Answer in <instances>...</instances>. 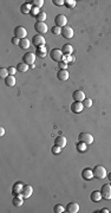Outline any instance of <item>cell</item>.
<instances>
[{
  "label": "cell",
  "mask_w": 111,
  "mask_h": 213,
  "mask_svg": "<svg viewBox=\"0 0 111 213\" xmlns=\"http://www.w3.org/2000/svg\"><path fill=\"white\" fill-rule=\"evenodd\" d=\"M92 172H93V176L97 178V179H99V180H103L104 178H106V175H108L106 174V169L103 166H100V165H97V166L93 167Z\"/></svg>",
  "instance_id": "obj_1"
},
{
  "label": "cell",
  "mask_w": 111,
  "mask_h": 213,
  "mask_svg": "<svg viewBox=\"0 0 111 213\" xmlns=\"http://www.w3.org/2000/svg\"><path fill=\"white\" fill-rule=\"evenodd\" d=\"M63 52H62V50H59V49H53V50H51V52H50V57H51V59L52 60H55V62H60V60H63Z\"/></svg>",
  "instance_id": "obj_2"
},
{
  "label": "cell",
  "mask_w": 111,
  "mask_h": 213,
  "mask_svg": "<svg viewBox=\"0 0 111 213\" xmlns=\"http://www.w3.org/2000/svg\"><path fill=\"white\" fill-rule=\"evenodd\" d=\"M100 193H102V198H104L106 200L111 199V184H105L102 186Z\"/></svg>",
  "instance_id": "obj_3"
},
{
  "label": "cell",
  "mask_w": 111,
  "mask_h": 213,
  "mask_svg": "<svg viewBox=\"0 0 111 213\" xmlns=\"http://www.w3.org/2000/svg\"><path fill=\"white\" fill-rule=\"evenodd\" d=\"M78 140L80 142H84L86 145H92L93 142V136L90 134V133H82V134L78 135Z\"/></svg>",
  "instance_id": "obj_4"
},
{
  "label": "cell",
  "mask_w": 111,
  "mask_h": 213,
  "mask_svg": "<svg viewBox=\"0 0 111 213\" xmlns=\"http://www.w3.org/2000/svg\"><path fill=\"white\" fill-rule=\"evenodd\" d=\"M26 36H27V30L23 27V26H17L14 29V37L19 39H24V38H26Z\"/></svg>",
  "instance_id": "obj_5"
},
{
  "label": "cell",
  "mask_w": 111,
  "mask_h": 213,
  "mask_svg": "<svg viewBox=\"0 0 111 213\" xmlns=\"http://www.w3.org/2000/svg\"><path fill=\"white\" fill-rule=\"evenodd\" d=\"M55 24H56V26H59V27L63 29L64 26H66V24H67V18L64 14H58L55 18Z\"/></svg>",
  "instance_id": "obj_6"
},
{
  "label": "cell",
  "mask_w": 111,
  "mask_h": 213,
  "mask_svg": "<svg viewBox=\"0 0 111 213\" xmlns=\"http://www.w3.org/2000/svg\"><path fill=\"white\" fill-rule=\"evenodd\" d=\"M45 38L43 37L41 34H36V36H33V38H32V43H33V45L39 48V46H44L45 45Z\"/></svg>",
  "instance_id": "obj_7"
},
{
  "label": "cell",
  "mask_w": 111,
  "mask_h": 213,
  "mask_svg": "<svg viewBox=\"0 0 111 213\" xmlns=\"http://www.w3.org/2000/svg\"><path fill=\"white\" fill-rule=\"evenodd\" d=\"M23 62L26 63L27 65H33V63L36 62V55L32 52H26L23 57Z\"/></svg>",
  "instance_id": "obj_8"
},
{
  "label": "cell",
  "mask_w": 111,
  "mask_h": 213,
  "mask_svg": "<svg viewBox=\"0 0 111 213\" xmlns=\"http://www.w3.org/2000/svg\"><path fill=\"white\" fill-rule=\"evenodd\" d=\"M32 192H33V188L31 187L30 185H24V187H23V190H21L20 195H21L24 199H29L31 195H32Z\"/></svg>",
  "instance_id": "obj_9"
},
{
  "label": "cell",
  "mask_w": 111,
  "mask_h": 213,
  "mask_svg": "<svg viewBox=\"0 0 111 213\" xmlns=\"http://www.w3.org/2000/svg\"><path fill=\"white\" fill-rule=\"evenodd\" d=\"M62 36L64 38H66V39H70V38H72L73 37V29L72 27H70V26H64V27L62 29Z\"/></svg>",
  "instance_id": "obj_10"
},
{
  "label": "cell",
  "mask_w": 111,
  "mask_h": 213,
  "mask_svg": "<svg viewBox=\"0 0 111 213\" xmlns=\"http://www.w3.org/2000/svg\"><path fill=\"white\" fill-rule=\"evenodd\" d=\"M65 211L69 212V213H77V212L79 211V205L77 202H74V201L69 202L66 205V207H65Z\"/></svg>",
  "instance_id": "obj_11"
},
{
  "label": "cell",
  "mask_w": 111,
  "mask_h": 213,
  "mask_svg": "<svg viewBox=\"0 0 111 213\" xmlns=\"http://www.w3.org/2000/svg\"><path fill=\"white\" fill-rule=\"evenodd\" d=\"M35 30L39 33V34H44V33H46L47 32V25L45 24V23H36V25H35Z\"/></svg>",
  "instance_id": "obj_12"
},
{
  "label": "cell",
  "mask_w": 111,
  "mask_h": 213,
  "mask_svg": "<svg viewBox=\"0 0 111 213\" xmlns=\"http://www.w3.org/2000/svg\"><path fill=\"white\" fill-rule=\"evenodd\" d=\"M72 97L77 102H83L85 100V94L83 92V90H76V91H73Z\"/></svg>",
  "instance_id": "obj_13"
},
{
  "label": "cell",
  "mask_w": 111,
  "mask_h": 213,
  "mask_svg": "<svg viewBox=\"0 0 111 213\" xmlns=\"http://www.w3.org/2000/svg\"><path fill=\"white\" fill-rule=\"evenodd\" d=\"M83 108H84L83 102H77V101H74V102L71 104V110H72L73 113H76V114L80 113V111L83 110Z\"/></svg>",
  "instance_id": "obj_14"
},
{
  "label": "cell",
  "mask_w": 111,
  "mask_h": 213,
  "mask_svg": "<svg viewBox=\"0 0 111 213\" xmlns=\"http://www.w3.org/2000/svg\"><path fill=\"white\" fill-rule=\"evenodd\" d=\"M82 176H83V179H85V180H91L92 178H95V176H93V172H92L91 168H85V169H83Z\"/></svg>",
  "instance_id": "obj_15"
},
{
  "label": "cell",
  "mask_w": 111,
  "mask_h": 213,
  "mask_svg": "<svg viewBox=\"0 0 111 213\" xmlns=\"http://www.w3.org/2000/svg\"><path fill=\"white\" fill-rule=\"evenodd\" d=\"M55 146H58V147H60V148H63V147H65L66 146V137L65 136H57L56 137V140H55Z\"/></svg>",
  "instance_id": "obj_16"
},
{
  "label": "cell",
  "mask_w": 111,
  "mask_h": 213,
  "mask_svg": "<svg viewBox=\"0 0 111 213\" xmlns=\"http://www.w3.org/2000/svg\"><path fill=\"white\" fill-rule=\"evenodd\" d=\"M57 78L59 81H66L69 78V71L67 70H59L57 72Z\"/></svg>",
  "instance_id": "obj_17"
},
{
  "label": "cell",
  "mask_w": 111,
  "mask_h": 213,
  "mask_svg": "<svg viewBox=\"0 0 111 213\" xmlns=\"http://www.w3.org/2000/svg\"><path fill=\"white\" fill-rule=\"evenodd\" d=\"M23 187H24V185H23L21 182H17V184H14V185H13V188H12V193H13V195H19V194L21 193Z\"/></svg>",
  "instance_id": "obj_18"
},
{
  "label": "cell",
  "mask_w": 111,
  "mask_h": 213,
  "mask_svg": "<svg viewBox=\"0 0 111 213\" xmlns=\"http://www.w3.org/2000/svg\"><path fill=\"white\" fill-rule=\"evenodd\" d=\"M72 51H73V48H72V45H70V44H64L63 48H62V52H63L64 56L71 55Z\"/></svg>",
  "instance_id": "obj_19"
},
{
  "label": "cell",
  "mask_w": 111,
  "mask_h": 213,
  "mask_svg": "<svg viewBox=\"0 0 111 213\" xmlns=\"http://www.w3.org/2000/svg\"><path fill=\"white\" fill-rule=\"evenodd\" d=\"M5 84L8 86V88H12L15 85V77L12 76V75H8L6 78H5Z\"/></svg>",
  "instance_id": "obj_20"
},
{
  "label": "cell",
  "mask_w": 111,
  "mask_h": 213,
  "mask_svg": "<svg viewBox=\"0 0 111 213\" xmlns=\"http://www.w3.org/2000/svg\"><path fill=\"white\" fill-rule=\"evenodd\" d=\"M46 53H47V51H46V48L45 46H39L36 50V56L39 57V58H44L46 56Z\"/></svg>",
  "instance_id": "obj_21"
},
{
  "label": "cell",
  "mask_w": 111,
  "mask_h": 213,
  "mask_svg": "<svg viewBox=\"0 0 111 213\" xmlns=\"http://www.w3.org/2000/svg\"><path fill=\"white\" fill-rule=\"evenodd\" d=\"M90 199H91L92 201H95V202L100 201V199H102V193H100V191H93V192L91 193V195H90Z\"/></svg>",
  "instance_id": "obj_22"
},
{
  "label": "cell",
  "mask_w": 111,
  "mask_h": 213,
  "mask_svg": "<svg viewBox=\"0 0 111 213\" xmlns=\"http://www.w3.org/2000/svg\"><path fill=\"white\" fill-rule=\"evenodd\" d=\"M31 8H32V6L30 5V3H25V4H23V5L20 6V12H21L23 14L30 13V12H31Z\"/></svg>",
  "instance_id": "obj_23"
},
{
  "label": "cell",
  "mask_w": 111,
  "mask_h": 213,
  "mask_svg": "<svg viewBox=\"0 0 111 213\" xmlns=\"http://www.w3.org/2000/svg\"><path fill=\"white\" fill-rule=\"evenodd\" d=\"M31 45V43L27 38H24V39H20V43H19V46L23 49V50H27Z\"/></svg>",
  "instance_id": "obj_24"
},
{
  "label": "cell",
  "mask_w": 111,
  "mask_h": 213,
  "mask_svg": "<svg viewBox=\"0 0 111 213\" xmlns=\"http://www.w3.org/2000/svg\"><path fill=\"white\" fill-rule=\"evenodd\" d=\"M23 199H24L23 197H19V195H14L13 201H12V202H13V205H14L15 207H20V206L23 205V202H24Z\"/></svg>",
  "instance_id": "obj_25"
},
{
  "label": "cell",
  "mask_w": 111,
  "mask_h": 213,
  "mask_svg": "<svg viewBox=\"0 0 111 213\" xmlns=\"http://www.w3.org/2000/svg\"><path fill=\"white\" fill-rule=\"evenodd\" d=\"M29 66L30 65H27L26 63H24V62H23V63H19L18 65H17V70L20 71V72H26V71L29 70Z\"/></svg>",
  "instance_id": "obj_26"
},
{
  "label": "cell",
  "mask_w": 111,
  "mask_h": 213,
  "mask_svg": "<svg viewBox=\"0 0 111 213\" xmlns=\"http://www.w3.org/2000/svg\"><path fill=\"white\" fill-rule=\"evenodd\" d=\"M86 143H84V142H78V143H77V150H78L79 153H83V152H85V150H86Z\"/></svg>",
  "instance_id": "obj_27"
},
{
  "label": "cell",
  "mask_w": 111,
  "mask_h": 213,
  "mask_svg": "<svg viewBox=\"0 0 111 213\" xmlns=\"http://www.w3.org/2000/svg\"><path fill=\"white\" fill-rule=\"evenodd\" d=\"M30 5L32 7L39 8V7H41L43 5H44V1H43V0H32V1H30Z\"/></svg>",
  "instance_id": "obj_28"
},
{
  "label": "cell",
  "mask_w": 111,
  "mask_h": 213,
  "mask_svg": "<svg viewBox=\"0 0 111 213\" xmlns=\"http://www.w3.org/2000/svg\"><path fill=\"white\" fill-rule=\"evenodd\" d=\"M36 18H37V21H39V23H44V21L46 20V13H45V12H40Z\"/></svg>",
  "instance_id": "obj_29"
},
{
  "label": "cell",
  "mask_w": 111,
  "mask_h": 213,
  "mask_svg": "<svg viewBox=\"0 0 111 213\" xmlns=\"http://www.w3.org/2000/svg\"><path fill=\"white\" fill-rule=\"evenodd\" d=\"M51 32H52V34H55V36H59V34H62V27H59V26H53Z\"/></svg>",
  "instance_id": "obj_30"
},
{
  "label": "cell",
  "mask_w": 111,
  "mask_h": 213,
  "mask_svg": "<svg viewBox=\"0 0 111 213\" xmlns=\"http://www.w3.org/2000/svg\"><path fill=\"white\" fill-rule=\"evenodd\" d=\"M83 105L85 107V108H90V107H92V100L85 97V100L83 101Z\"/></svg>",
  "instance_id": "obj_31"
},
{
  "label": "cell",
  "mask_w": 111,
  "mask_h": 213,
  "mask_svg": "<svg viewBox=\"0 0 111 213\" xmlns=\"http://www.w3.org/2000/svg\"><path fill=\"white\" fill-rule=\"evenodd\" d=\"M64 206H62V205H55V207H53V212L55 213H62V212H64Z\"/></svg>",
  "instance_id": "obj_32"
},
{
  "label": "cell",
  "mask_w": 111,
  "mask_h": 213,
  "mask_svg": "<svg viewBox=\"0 0 111 213\" xmlns=\"http://www.w3.org/2000/svg\"><path fill=\"white\" fill-rule=\"evenodd\" d=\"M65 6L67 8H73L76 6V1L74 0H65Z\"/></svg>",
  "instance_id": "obj_33"
},
{
  "label": "cell",
  "mask_w": 111,
  "mask_h": 213,
  "mask_svg": "<svg viewBox=\"0 0 111 213\" xmlns=\"http://www.w3.org/2000/svg\"><path fill=\"white\" fill-rule=\"evenodd\" d=\"M58 68H59V70H66L67 69V63L65 60H60L58 63Z\"/></svg>",
  "instance_id": "obj_34"
},
{
  "label": "cell",
  "mask_w": 111,
  "mask_h": 213,
  "mask_svg": "<svg viewBox=\"0 0 111 213\" xmlns=\"http://www.w3.org/2000/svg\"><path fill=\"white\" fill-rule=\"evenodd\" d=\"M7 76H8V70L5 69V68L0 69V77H1V78H6Z\"/></svg>",
  "instance_id": "obj_35"
},
{
  "label": "cell",
  "mask_w": 111,
  "mask_h": 213,
  "mask_svg": "<svg viewBox=\"0 0 111 213\" xmlns=\"http://www.w3.org/2000/svg\"><path fill=\"white\" fill-rule=\"evenodd\" d=\"M39 13H40L39 8H37V7H32V8H31V12H30V14H31L32 17H37Z\"/></svg>",
  "instance_id": "obj_36"
},
{
  "label": "cell",
  "mask_w": 111,
  "mask_h": 213,
  "mask_svg": "<svg viewBox=\"0 0 111 213\" xmlns=\"http://www.w3.org/2000/svg\"><path fill=\"white\" fill-rule=\"evenodd\" d=\"M60 147H58V146H53L52 147V149H51V150H52V153L53 154H59V153H60Z\"/></svg>",
  "instance_id": "obj_37"
},
{
  "label": "cell",
  "mask_w": 111,
  "mask_h": 213,
  "mask_svg": "<svg viewBox=\"0 0 111 213\" xmlns=\"http://www.w3.org/2000/svg\"><path fill=\"white\" fill-rule=\"evenodd\" d=\"M64 59H65L66 63H67V62H74V60H76V58L72 57L71 55H69V56H64ZM64 59H63V60H64Z\"/></svg>",
  "instance_id": "obj_38"
},
{
  "label": "cell",
  "mask_w": 111,
  "mask_h": 213,
  "mask_svg": "<svg viewBox=\"0 0 111 213\" xmlns=\"http://www.w3.org/2000/svg\"><path fill=\"white\" fill-rule=\"evenodd\" d=\"M55 5H57V6H63V5H65V1L64 0H53L52 1Z\"/></svg>",
  "instance_id": "obj_39"
},
{
  "label": "cell",
  "mask_w": 111,
  "mask_h": 213,
  "mask_svg": "<svg viewBox=\"0 0 111 213\" xmlns=\"http://www.w3.org/2000/svg\"><path fill=\"white\" fill-rule=\"evenodd\" d=\"M7 70H8V74H10V75H12V76H13V75L15 74V71H17V68H13V66H10V68H8Z\"/></svg>",
  "instance_id": "obj_40"
},
{
  "label": "cell",
  "mask_w": 111,
  "mask_h": 213,
  "mask_svg": "<svg viewBox=\"0 0 111 213\" xmlns=\"http://www.w3.org/2000/svg\"><path fill=\"white\" fill-rule=\"evenodd\" d=\"M19 43H20V39H19V38H17V37L12 38V44H14V45H17V44H18V45H19Z\"/></svg>",
  "instance_id": "obj_41"
},
{
  "label": "cell",
  "mask_w": 111,
  "mask_h": 213,
  "mask_svg": "<svg viewBox=\"0 0 111 213\" xmlns=\"http://www.w3.org/2000/svg\"><path fill=\"white\" fill-rule=\"evenodd\" d=\"M4 134H5V129L3 127H0V136H4Z\"/></svg>",
  "instance_id": "obj_42"
},
{
  "label": "cell",
  "mask_w": 111,
  "mask_h": 213,
  "mask_svg": "<svg viewBox=\"0 0 111 213\" xmlns=\"http://www.w3.org/2000/svg\"><path fill=\"white\" fill-rule=\"evenodd\" d=\"M100 212H103V213H109V210H108V208H103Z\"/></svg>",
  "instance_id": "obj_43"
},
{
  "label": "cell",
  "mask_w": 111,
  "mask_h": 213,
  "mask_svg": "<svg viewBox=\"0 0 111 213\" xmlns=\"http://www.w3.org/2000/svg\"><path fill=\"white\" fill-rule=\"evenodd\" d=\"M108 176H109V179H110V181H111V173H110V174H109Z\"/></svg>",
  "instance_id": "obj_44"
}]
</instances>
